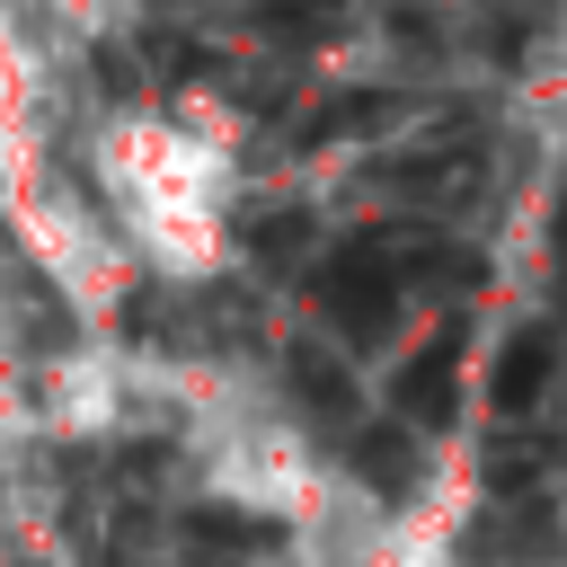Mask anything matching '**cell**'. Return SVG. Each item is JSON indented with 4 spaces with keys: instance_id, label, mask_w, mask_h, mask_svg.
Here are the masks:
<instances>
[{
    "instance_id": "6da1fadb",
    "label": "cell",
    "mask_w": 567,
    "mask_h": 567,
    "mask_svg": "<svg viewBox=\"0 0 567 567\" xmlns=\"http://www.w3.org/2000/svg\"><path fill=\"white\" fill-rule=\"evenodd\" d=\"M319 310H328L337 328H381V310H390V266H381V257H337V266L319 275Z\"/></svg>"
},
{
    "instance_id": "8992f818",
    "label": "cell",
    "mask_w": 567,
    "mask_h": 567,
    "mask_svg": "<svg viewBox=\"0 0 567 567\" xmlns=\"http://www.w3.org/2000/svg\"><path fill=\"white\" fill-rule=\"evenodd\" d=\"M292 381H301V408L319 416V425H346V408H354V390H346V372L328 363V354H292Z\"/></svg>"
},
{
    "instance_id": "3957f363",
    "label": "cell",
    "mask_w": 567,
    "mask_h": 567,
    "mask_svg": "<svg viewBox=\"0 0 567 567\" xmlns=\"http://www.w3.org/2000/svg\"><path fill=\"white\" fill-rule=\"evenodd\" d=\"M186 549L195 558H266L275 549V523H257L239 505H195L186 514Z\"/></svg>"
},
{
    "instance_id": "7a4b0ae2",
    "label": "cell",
    "mask_w": 567,
    "mask_h": 567,
    "mask_svg": "<svg viewBox=\"0 0 567 567\" xmlns=\"http://www.w3.org/2000/svg\"><path fill=\"white\" fill-rule=\"evenodd\" d=\"M452 372H461V328H443V337L399 372V416H408V425H443V416H452Z\"/></svg>"
},
{
    "instance_id": "277c9868",
    "label": "cell",
    "mask_w": 567,
    "mask_h": 567,
    "mask_svg": "<svg viewBox=\"0 0 567 567\" xmlns=\"http://www.w3.org/2000/svg\"><path fill=\"white\" fill-rule=\"evenodd\" d=\"M354 478L381 487V496H408V487H416V443H408V425H363V434H354Z\"/></svg>"
},
{
    "instance_id": "5b68a950",
    "label": "cell",
    "mask_w": 567,
    "mask_h": 567,
    "mask_svg": "<svg viewBox=\"0 0 567 567\" xmlns=\"http://www.w3.org/2000/svg\"><path fill=\"white\" fill-rule=\"evenodd\" d=\"M540 390H549V337H514V346L496 354V408L523 416Z\"/></svg>"
}]
</instances>
